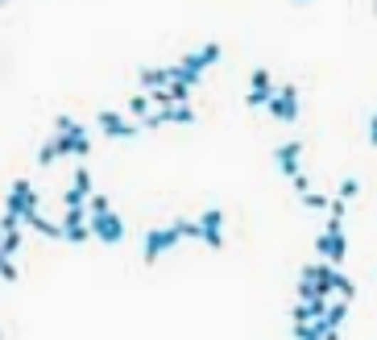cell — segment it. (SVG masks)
<instances>
[{
    "label": "cell",
    "instance_id": "4",
    "mask_svg": "<svg viewBox=\"0 0 377 340\" xmlns=\"http://www.w3.org/2000/svg\"><path fill=\"white\" fill-rule=\"evenodd\" d=\"M315 253L331 262V266H340L344 257H349V237H344V228H324L319 233V241H315Z\"/></svg>",
    "mask_w": 377,
    "mask_h": 340
},
{
    "label": "cell",
    "instance_id": "12",
    "mask_svg": "<svg viewBox=\"0 0 377 340\" xmlns=\"http://www.w3.org/2000/svg\"><path fill=\"white\" fill-rule=\"evenodd\" d=\"M29 187H33L29 179H17V183L9 187V195H4V212H9V216L21 220V212H25V195H29Z\"/></svg>",
    "mask_w": 377,
    "mask_h": 340
},
{
    "label": "cell",
    "instance_id": "19",
    "mask_svg": "<svg viewBox=\"0 0 377 340\" xmlns=\"http://www.w3.org/2000/svg\"><path fill=\"white\" fill-rule=\"evenodd\" d=\"M336 195H340V199H349V203H353L356 195H361V183H356V179H344V183H340V187H336Z\"/></svg>",
    "mask_w": 377,
    "mask_h": 340
},
{
    "label": "cell",
    "instance_id": "3",
    "mask_svg": "<svg viewBox=\"0 0 377 340\" xmlns=\"http://www.w3.org/2000/svg\"><path fill=\"white\" fill-rule=\"evenodd\" d=\"M265 112L282 124H294L299 121V87H294V83H278L274 96H270V104H265Z\"/></svg>",
    "mask_w": 377,
    "mask_h": 340
},
{
    "label": "cell",
    "instance_id": "7",
    "mask_svg": "<svg viewBox=\"0 0 377 340\" xmlns=\"http://www.w3.org/2000/svg\"><path fill=\"white\" fill-rule=\"evenodd\" d=\"M199 241L208 249H224V212L220 208H208L199 216Z\"/></svg>",
    "mask_w": 377,
    "mask_h": 340
},
{
    "label": "cell",
    "instance_id": "24",
    "mask_svg": "<svg viewBox=\"0 0 377 340\" xmlns=\"http://www.w3.org/2000/svg\"><path fill=\"white\" fill-rule=\"evenodd\" d=\"M299 4H307V0H299Z\"/></svg>",
    "mask_w": 377,
    "mask_h": 340
},
{
    "label": "cell",
    "instance_id": "6",
    "mask_svg": "<svg viewBox=\"0 0 377 340\" xmlns=\"http://www.w3.org/2000/svg\"><path fill=\"white\" fill-rule=\"evenodd\" d=\"M92 237L95 241H104V245H120L124 241V220L108 208V212H95L92 216Z\"/></svg>",
    "mask_w": 377,
    "mask_h": 340
},
{
    "label": "cell",
    "instance_id": "20",
    "mask_svg": "<svg viewBox=\"0 0 377 340\" xmlns=\"http://www.w3.org/2000/svg\"><path fill=\"white\" fill-rule=\"evenodd\" d=\"M149 96H154V108H170V104H174V96H170V87H154Z\"/></svg>",
    "mask_w": 377,
    "mask_h": 340
},
{
    "label": "cell",
    "instance_id": "26",
    "mask_svg": "<svg viewBox=\"0 0 377 340\" xmlns=\"http://www.w3.org/2000/svg\"><path fill=\"white\" fill-rule=\"evenodd\" d=\"M0 336H4V332H0Z\"/></svg>",
    "mask_w": 377,
    "mask_h": 340
},
{
    "label": "cell",
    "instance_id": "17",
    "mask_svg": "<svg viewBox=\"0 0 377 340\" xmlns=\"http://www.w3.org/2000/svg\"><path fill=\"white\" fill-rule=\"evenodd\" d=\"M0 245H4V253L13 257V253L21 249V224H17V228H4V237H0Z\"/></svg>",
    "mask_w": 377,
    "mask_h": 340
},
{
    "label": "cell",
    "instance_id": "10",
    "mask_svg": "<svg viewBox=\"0 0 377 340\" xmlns=\"http://www.w3.org/2000/svg\"><path fill=\"white\" fill-rule=\"evenodd\" d=\"M274 162H278V170H282L286 179L303 174V142H282L278 154H274Z\"/></svg>",
    "mask_w": 377,
    "mask_h": 340
},
{
    "label": "cell",
    "instance_id": "23",
    "mask_svg": "<svg viewBox=\"0 0 377 340\" xmlns=\"http://www.w3.org/2000/svg\"><path fill=\"white\" fill-rule=\"evenodd\" d=\"M0 237H4V228H0Z\"/></svg>",
    "mask_w": 377,
    "mask_h": 340
},
{
    "label": "cell",
    "instance_id": "9",
    "mask_svg": "<svg viewBox=\"0 0 377 340\" xmlns=\"http://www.w3.org/2000/svg\"><path fill=\"white\" fill-rule=\"evenodd\" d=\"M270 96H274L270 71H265V67H257V71L249 75V96H245V104H249V108H265V104H270Z\"/></svg>",
    "mask_w": 377,
    "mask_h": 340
},
{
    "label": "cell",
    "instance_id": "8",
    "mask_svg": "<svg viewBox=\"0 0 377 340\" xmlns=\"http://www.w3.org/2000/svg\"><path fill=\"white\" fill-rule=\"evenodd\" d=\"M220 54H224V50H220V42H208V46L191 50L187 58H183V67H187V71L195 75V79H203V71H208V67H216V63H220Z\"/></svg>",
    "mask_w": 377,
    "mask_h": 340
},
{
    "label": "cell",
    "instance_id": "15",
    "mask_svg": "<svg viewBox=\"0 0 377 340\" xmlns=\"http://www.w3.org/2000/svg\"><path fill=\"white\" fill-rule=\"evenodd\" d=\"M199 117H195V108H191V100H183V104H170V124H195Z\"/></svg>",
    "mask_w": 377,
    "mask_h": 340
},
{
    "label": "cell",
    "instance_id": "1",
    "mask_svg": "<svg viewBox=\"0 0 377 340\" xmlns=\"http://www.w3.org/2000/svg\"><path fill=\"white\" fill-rule=\"evenodd\" d=\"M87 154H92L87 129L71 117H54V137L38 149V166H54L58 158H87Z\"/></svg>",
    "mask_w": 377,
    "mask_h": 340
},
{
    "label": "cell",
    "instance_id": "18",
    "mask_svg": "<svg viewBox=\"0 0 377 340\" xmlns=\"http://www.w3.org/2000/svg\"><path fill=\"white\" fill-rule=\"evenodd\" d=\"M108 208H112V203H108V195H104V191L87 195V212H92V216H95V212H108Z\"/></svg>",
    "mask_w": 377,
    "mask_h": 340
},
{
    "label": "cell",
    "instance_id": "5",
    "mask_svg": "<svg viewBox=\"0 0 377 340\" xmlns=\"http://www.w3.org/2000/svg\"><path fill=\"white\" fill-rule=\"evenodd\" d=\"M95 121H100V133L112 137V142H129V137L142 133V124L133 121V117H120V112H100Z\"/></svg>",
    "mask_w": 377,
    "mask_h": 340
},
{
    "label": "cell",
    "instance_id": "13",
    "mask_svg": "<svg viewBox=\"0 0 377 340\" xmlns=\"http://www.w3.org/2000/svg\"><path fill=\"white\" fill-rule=\"evenodd\" d=\"M137 83H142L145 92H154V87H170V67H142V71H137Z\"/></svg>",
    "mask_w": 377,
    "mask_h": 340
},
{
    "label": "cell",
    "instance_id": "2",
    "mask_svg": "<svg viewBox=\"0 0 377 340\" xmlns=\"http://www.w3.org/2000/svg\"><path fill=\"white\" fill-rule=\"evenodd\" d=\"M183 241H199V220H170L166 228H149L142 245V262L154 266V262H162L166 253Z\"/></svg>",
    "mask_w": 377,
    "mask_h": 340
},
{
    "label": "cell",
    "instance_id": "11",
    "mask_svg": "<svg viewBox=\"0 0 377 340\" xmlns=\"http://www.w3.org/2000/svg\"><path fill=\"white\" fill-rule=\"evenodd\" d=\"M95 187H92V174H87V166H79L71 174V187L63 191V203L67 208H75V203H87V195H92Z\"/></svg>",
    "mask_w": 377,
    "mask_h": 340
},
{
    "label": "cell",
    "instance_id": "16",
    "mask_svg": "<svg viewBox=\"0 0 377 340\" xmlns=\"http://www.w3.org/2000/svg\"><path fill=\"white\" fill-rule=\"evenodd\" d=\"M299 199H303L311 212H328V199H331V195H324V191H315V187H311V191H303Z\"/></svg>",
    "mask_w": 377,
    "mask_h": 340
},
{
    "label": "cell",
    "instance_id": "14",
    "mask_svg": "<svg viewBox=\"0 0 377 340\" xmlns=\"http://www.w3.org/2000/svg\"><path fill=\"white\" fill-rule=\"evenodd\" d=\"M149 112H154V96H149V92H133V96H129V117L142 124Z\"/></svg>",
    "mask_w": 377,
    "mask_h": 340
},
{
    "label": "cell",
    "instance_id": "22",
    "mask_svg": "<svg viewBox=\"0 0 377 340\" xmlns=\"http://www.w3.org/2000/svg\"><path fill=\"white\" fill-rule=\"evenodd\" d=\"M369 146L377 149V112H373V117H369Z\"/></svg>",
    "mask_w": 377,
    "mask_h": 340
},
{
    "label": "cell",
    "instance_id": "25",
    "mask_svg": "<svg viewBox=\"0 0 377 340\" xmlns=\"http://www.w3.org/2000/svg\"><path fill=\"white\" fill-rule=\"evenodd\" d=\"M0 4H4V0H0Z\"/></svg>",
    "mask_w": 377,
    "mask_h": 340
},
{
    "label": "cell",
    "instance_id": "21",
    "mask_svg": "<svg viewBox=\"0 0 377 340\" xmlns=\"http://www.w3.org/2000/svg\"><path fill=\"white\" fill-rule=\"evenodd\" d=\"M290 187H294L299 195H303V191H311V179H307V170H303V174H294V179H290Z\"/></svg>",
    "mask_w": 377,
    "mask_h": 340
}]
</instances>
